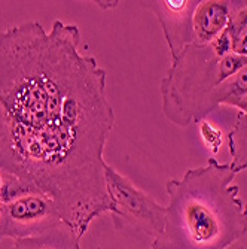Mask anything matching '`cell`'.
<instances>
[{
    "label": "cell",
    "instance_id": "cell-1",
    "mask_svg": "<svg viewBox=\"0 0 247 249\" xmlns=\"http://www.w3.org/2000/svg\"><path fill=\"white\" fill-rule=\"evenodd\" d=\"M75 24L29 21L0 33V197L42 193L81 237L114 213L104 146L115 125L106 72L79 53Z\"/></svg>",
    "mask_w": 247,
    "mask_h": 249
},
{
    "label": "cell",
    "instance_id": "cell-2",
    "mask_svg": "<svg viewBox=\"0 0 247 249\" xmlns=\"http://www.w3.org/2000/svg\"><path fill=\"white\" fill-rule=\"evenodd\" d=\"M231 164L210 158L203 167L170 179L164 231L152 249H223L246 230V203L232 185Z\"/></svg>",
    "mask_w": 247,
    "mask_h": 249
},
{
    "label": "cell",
    "instance_id": "cell-3",
    "mask_svg": "<svg viewBox=\"0 0 247 249\" xmlns=\"http://www.w3.org/2000/svg\"><path fill=\"white\" fill-rule=\"evenodd\" d=\"M246 64L247 57L231 51L225 32L210 43L188 45L171 60L161 81L164 115L179 127H188L204 99Z\"/></svg>",
    "mask_w": 247,
    "mask_h": 249
},
{
    "label": "cell",
    "instance_id": "cell-4",
    "mask_svg": "<svg viewBox=\"0 0 247 249\" xmlns=\"http://www.w3.org/2000/svg\"><path fill=\"white\" fill-rule=\"evenodd\" d=\"M107 191L115 218H122L152 237H160L165 225V208L160 206L148 193L137 188L116 169L106 167Z\"/></svg>",
    "mask_w": 247,
    "mask_h": 249
},
{
    "label": "cell",
    "instance_id": "cell-5",
    "mask_svg": "<svg viewBox=\"0 0 247 249\" xmlns=\"http://www.w3.org/2000/svg\"><path fill=\"white\" fill-rule=\"evenodd\" d=\"M61 213L55 201L42 193H19L8 197L0 211V239L37 236L60 224Z\"/></svg>",
    "mask_w": 247,
    "mask_h": 249
},
{
    "label": "cell",
    "instance_id": "cell-6",
    "mask_svg": "<svg viewBox=\"0 0 247 249\" xmlns=\"http://www.w3.org/2000/svg\"><path fill=\"white\" fill-rule=\"evenodd\" d=\"M137 3L158 18L171 60L177 58L188 45L194 43L192 19L199 0H148Z\"/></svg>",
    "mask_w": 247,
    "mask_h": 249
},
{
    "label": "cell",
    "instance_id": "cell-7",
    "mask_svg": "<svg viewBox=\"0 0 247 249\" xmlns=\"http://www.w3.org/2000/svg\"><path fill=\"white\" fill-rule=\"evenodd\" d=\"M230 2L228 0H199L194 12L195 43H210L216 40L228 27Z\"/></svg>",
    "mask_w": 247,
    "mask_h": 249
},
{
    "label": "cell",
    "instance_id": "cell-8",
    "mask_svg": "<svg viewBox=\"0 0 247 249\" xmlns=\"http://www.w3.org/2000/svg\"><path fill=\"white\" fill-rule=\"evenodd\" d=\"M79 236L69 224L60 222L37 236L18 239L12 249H81Z\"/></svg>",
    "mask_w": 247,
    "mask_h": 249
},
{
    "label": "cell",
    "instance_id": "cell-9",
    "mask_svg": "<svg viewBox=\"0 0 247 249\" xmlns=\"http://www.w3.org/2000/svg\"><path fill=\"white\" fill-rule=\"evenodd\" d=\"M244 94H247V64L238 69L228 79L223 81L220 85H217L204 99L203 105H201L198 110L195 123L204 120L219 105H227L228 102L243 97Z\"/></svg>",
    "mask_w": 247,
    "mask_h": 249
},
{
    "label": "cell",
    "instance_id": "cell-10",
    "mask_svg": "<svg viewBox=\"0 0 247 249\" xmlns=\"http://www.w3.org/2000/svg\"><path fill=\"white\" fill-rule=\"evenodd\" d=\"M225 35L231 51L247 57V0L230 2V21Z\"/></svg>",
    "mask_w": 247,
    "mask_h": 249
},
{
    "label": "cell",
    "instance_id": "cell-11",
    "mask_svg": "<svg viewBox=\"0 0 247 249\" xmlns=\"http://www.w3.org/2000/svg\"><path fill=\"white\" fill-rule=\"evenodd\" d=\"M228 148L231 155V167L238 175L247 170V115L240 114L237 123L228 134Z\"/></svg>",
    "mask_w": 247,
    "mask_h": 249
},
{
    "label": "cell",
    "instance_id": "cell-12",
    "mask_svg": "<svg viewBox=\"0 0 247 249\" xmlns=\"http://www.w3.org/2000/svg\"><path fill=\"white\" fill-rule=\"evenodd\" d=\"M244 212H246V218H247V203L244 206ZM223 249H247V225H246L244 233L237 240H234L231 245H228L227 248H223Z\"/></svg>",
    "mask_w": 247,
    "mask_h": 249
},
{
    "label": "cell",
    "instance_id": "cell-13",
    "mask_svg": "<svg viewBox=\"0 0 247 249\" xmlns=\"http://www.w3.org/2000/svg\"><path fill=\"white\" fill-rule=\"evenodd\" d=\"M227 106H232V107H237L241 114H246L247 115V94H244L243 97H238L235 100H231L227 103Z\"/></svg>",
    "mask_w": 247,
    "mask_h": 249
},
{
    "label": "cell",
    "instance_id": "cell-14",
    "mask_svg": "<svg viewBox=\"0 0 247 249\" xmlns=\"http://www.w3.org/2000/svg\"><path fill=\"white\" fill-rule=\"evenodd\" d=\"M2 203H3V200H2V197H0V211H2Z\"/></svg>",
    "mask_w": 247,
    "mask_h": 249
}]
</instances>
